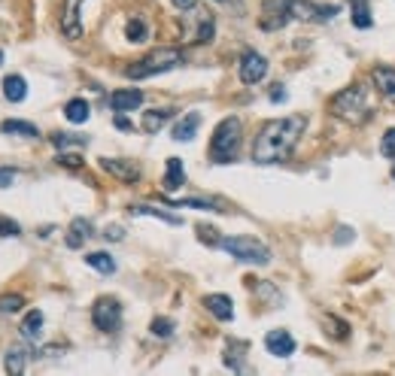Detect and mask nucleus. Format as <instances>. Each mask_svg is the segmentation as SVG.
<instances>
[{
  "mask_svg": "<svg viewBox=\"0 0 395 376\" xmlns=\"http://www.w3.org/2000/svg\"><path fill=\"white\" fill-rule=\"evenodd\" d=\"M91 321H95V328H97V331H104V334L119 331L122 306H119L116 297H97L95 306H91Z\"/></svg>",
  "mask_w": 395,
  "mask_h": 376,
  "instance_id": "nucleus-6",
  "label": "nucleus"
},
{
  "mask_svg": "<svg viewBox=\"0 0 395 376\" xmlns=\"http://www.w3.org/2000/svg\"><path fill=\"white\" fill-rule=\"evenodd\" d=\"M58 164H61V167H79L82 158H79V155H67V152H61V155H58Z\"/></svg>",
  "mask_w": 395,
  "mask_h": 376,
  "instance_id": "nucleus-37",
  "label": "nucleus"
},
{
  "mask_svg": "<svg viewBox=\"0 0 395 376\" xmlns=\"http://www.w3.org/2000/svg\"><path fill=\"white\" fill-rule=\"evenodd\" d=\"M307 119L304 116H286V119H271L258 128L253 140V161L256 164H280L295 152Z\"/></svg>",
  "mask_w": 395,
  "mask_h": 376,
  "instance_id": "nucleus-1",
  "label": "nucleus"
},
{
  "mask_svg": "<svg viewBox=\"0 0 395 376\" xmlns=\"http://www.w3.org/2000/svg\"><path fill=\"white\" fill-rule=\"evenodd\" d=\"M64 116H67V121H73V125H82V121H88V116H91V106L82 101V97H73V101L64 106Z\"/></svg>",
  "mask_w": 395,
  "mask_h": 376,
  "instance_id": "nucleus-24",
  "label": "nucleus"
},
{
  "mask_svg": "<svg viewBox=\"0 0 395 376\" xmlns=\"http://www.w3.org/2000/svg\"><path fill=\"white\" fill-rule=\"evenodd\" d=\"M25 306V297L21 295H3L0 297V313H19Z\"/></svg>",
  "mask_w": 395,
  "mask_h": 376,
  "instance_id": "nucleus-30",
  "label": "nucleus"
},
{
  "mask_svg": "<svg viewBox=\"0 0 395 376\" xmlns=\"http://www.w3.org/2000/svg\"><path fill=\"white\" fill-rule=\"evenodd\" d=\"M86 264L95 267L97 273H116V261H113V255H106V252H88Z\"/></svg>",
  "mask_w": 395,
  "mask_h": 376,
  "instance_id": "nucleus-26",
  "label": "nucleus"
},
{
  "mask_svg": "<svg viewBox=\"0 0 395 376\" xmlns=\"http://www.w3.org/2000/svg\"><path fill=\"white\" fill-rule=\"evenodd\" d=\"M371 79H374L380 95L395 106V70L392 67H374V70H371Z\"/></svg>",
  "mask_w": 395,
  "mask_h": 376,
  "instance_id": "nucleus-15",
  "label": "nucleus"
},
{
  "mask_svg": "<svg viewBox=\"0 0 395 376\" xmlns=\"http://www.w3.org/2000/svg\"><path fill=\"white\" fill-rule=\"evenodd\" d=\"M28 362H30V346H25V343H15V346H10V349H6L3 367H6V373L19 376V373H25Z\"/></svg>",
  "mask_w": 395,
  "mask_h": 376,
  "instance_id": "nucleus-14",
  "label": "nucleus"
},
{
  "mask_svg": "<svg viewBox=\"0 0 395 376\" xmlns=\"http://www.w3.org/2000/svg\"><path fill=\"white\" fill-rule=\"evenodd\" d=\"M182 61H186V55H182L180 49H171V46H164V49H155V52H149L146 58L134 61V64L125 70V76H128V79H149V76L177 70Z\"/></svg>",
  "mask_w": 395,
  "mask_h": 376,
  "instance_id": "nucleus-4",
  "label": "nucleus"
},
{
  "mask_svg": "<svg viewBox=\"0 0 395 376\" xmlns=\"http://www.w3.org/2000/svg\"><path fill=\"white\" fill-rule=\"evenodd\" d=\"M238 73H240V82H243V86H258V82L268 76V58L258 55V52H253V49L243 52Z\"/></svg>",
  "mask_w": 395,
  "mask_h": 376,
  "instance_id": "nucleus-8",
  "label": "nucleus"
},
{
  "mask_svg": "<svg viewBox=\"0 0 395 376\" xmlns=\"http://www.w3.org/2000/svg\"><path fill=\"white\" fill-rule=\"evenodd\" d=\"M86 0H64V12H61V30L67 40H79L82 25H79V10Z\"/></svg>",
  "mask_w": 395,
  "mask_h": 376,
  "instance_id": "nucleus-10",
  "label": "nucleus"
},
{
  "mask_svg": "<svg viewBox=\"0 0 395 376\" xmlns=\"http://www.w3.org/2000/svg\"><path fill=\"white\" fill-rule=\"evenodd\" d=\"M0 61H3V52H0Z\"/></svg>",
  "mask_w": 395,
  "mask_h": 376,
  "instance_id": "nucleus-44",
  "label": "nucleus"
},
{
  "mask_svg": "<svg viewBox=\"0 0 395 376\" xmlns=\"http://www.w3.org/2000/svg\"><path fill=\"white\" fill-rule=\"evenodd\" d=\"M380 152H383L386 158H395V128H389L383 134V143H380Z\"/></svg>",
  "mask_w": 395,
  "mask_h": 376,
  "instance_id": "nucleus-34",
  "label": "nucleus"
},
{
  "mask_svg": "<svg viewBox=\"0 0 395 376\" xmlns=\"http://www.w3.org/2000/svg\"><path fill=\"white\" fill-rule=\"evenodd\" d=\"M198 234H201V240L210 243V246H219V243H222V240L216 237L219 231H213V228H204V225H201V228H198Z\"/></svg>",
  "mask_w": 395,
  "mask_h": 376,
  "instance_id": "nucleus-35",
  "label": "nucleus"
},
{
  "mask_svg": "<svg viewBox=\"0 0 395 376\" xmlns=\"http://www.w3.org/2000/svg\"><path fill=\"white\" fill-rule=\"evenodd\" d=\"M152 334L162 337V340H167V337L173 334V321L171 319H155V321H152Z\"/></svg>",
  "mask_w": 395,
  "mask_h": 376,
  "instance_id": "nucleus-32",
  "label": "nucleus"
},
{
  "mask_svg": "<svg viewBox=\"0 0 395 376\" xmlns=\"http://www.w3.org/2000/svg\"><path fill=\"white\" fill-rule=\"evenodd\" d=\"M143 103V91L137 88H119L110 95V110L113 112H131Z\"/></svg>",
  "mask_w": 395,
  "mask_h": 376,
  "instance_id": "nucleus-12",
  "label": "nucleus"
},
{
  "mask_svg": "<svg viewBox=\"0 0 395 376\" xmlns=\"http://www.w3.org/2000/svg\"><path fill=\"white\" fill-rule=\"evenodd\" d=\"M15 182V173L12 170H0V188H10Z\"/></svg>",
  "mask_w": 395,
  "mask_h": 376,
  "instance_id": "nucleus-39",
  "label": "nucleus"
},
{
  "mask_svg": "<svg viewBox=\"0 0 395 376\" xmlns=\"http://www.w3.org/2000/svg\"><path fill=\"white\" fill-rule=\"evenodd\" d=\"M198 128H201V112H186V116L173 125V140H180V143L195 140Z\"/></svg>",
  "mask_w": 395,
  "mask_h": 376,
  "instance_id": "nucleus-17",
  "label": "nucleus"
},
{
  "mask_svg": "<svg viewBox=\"0 0 395 376\" xmlns=\"http://www.w3.org/2000/svg\"><path fill=\"white\" fill-rule=\"evenodd\" d=\"M292 6V19H301V21H329L338 6H319V3H307V0H289Z\"/></svg>",
  "mask_w": 395,
  "mask_h": 376,
  "instance_id": "nucleus-9",
  "label": "nucleus"
},
{
  "mask_svg": "<svg viewBox=\"0 0 395 376\" xmlns=\"http://www.w3.org/2000/svg\"><path fill=\"white\" fill-rule=\"evenodd\" d=\"M3 97L10 103H21L28 97V82L25 76H6L3 79Z\"/></svg>",
  "mask_w": 395,
  "mask_h": 376,
  "instance_id": "nucleus-19",
  "label": "nucleus"
},
{
  "mask_svg": "<svg viewBox=\"0 0 395 376\" xmlns=\"http://www.w3.org/2000/svg\"><path fill=\"white\" fill-rule=\"evenodd\" d=\"M392 176H395V164H392Z\"/></svg>",
  "mask_w": 395,
  "mask_h": 376,
  "instance_id": "nucleus-43",
  "label": "nucleus"
},
{
  "mask_svg": "<svg viewBox=\"0 0 395 376\" xmlns=\"http://www.w3.org/2000/svg\"><path fill=\"white\" fill-rule=\"evenodd\" d=\"M331 112L347 125H368L374 116V101H371V88L356 82L331 97Z\"/></svg>",
  "mask_w": 395,
  "mask_h": 376,
  "instance_id": "nucleus-2",
  "label": "nucleus"
},
{
  "mask_svg": "<svg viewBox=\"0 0 395 376\" xmlns=\"http://www.w3.org/2000/svg\"><path fill=\"white\" fill-rule=\"evenodd\" d=\"M91 221L88 219H73L70 221V228H67V246L70 249H79V246H86V240L91 237Z\"/></svg>",
  "mask_w": 395,
  "mask_h": 376,
  "instance_id": "nucleus-18",
  "label": "nucleus"
},
{
  "mask_svg": "<svg viewBox=\"0 0 395 376\" xmlns=\"http://www.w3.org/2000/svg\"><path fill=\"white\" fill-rule=\"evenodd\" d=\"M283 86H273V91H271V101L273 103H280V101H286V91H280Z\"/></svg>",
  "mask_w": 395,
  "mask_h": 376,
  "instance_id": "nucleus-42",
  "label": "nucleus"
},
{
  "mask_svg": "<svg viewBox=\"0 0 395 376\" xmlns=\"http://www.w3.org/2000/svg\"><path fill=\"white\" fill-rule=\"evenodd\" d=\"M88 140L86 137H76V134H52V146H55L58 152H64V149H70V146H86Z\"/></svg>",
  "mask_w": 395,
  "mask_h": 376,
  "instance_id": "nucleus-28",
  "label": "nucleus"
},
{
  "mask_svg": "<svg viewBox=\"0 0 395 376\" xmlns=\"http://www.w3.org/2000/svg\"><path fill=\"white\" fill-rule=\"evenodd\" d=\"M21 337L25 340H40V334H43V313L40 310H30L28 316H25V321H21Z\"/></svg>",
  "mask_w": 395,
  "mask_h": 376,
  "instance_id": "nucleus-21",
  "label": "nucleus"
},
{
  "mask_svg": "<svg viewBox=\"0 0 395 376\" xmlns=\"http://www.w3.org/2000/svg\"><path fill=\"white\" fill-rule=\"evenodd\" d=\"M171 119H173V110H149L146 116H143V130H146V134H158Z\"/></svg>",
  "mask_w": 395,
  "mask_h": 376,
  "instance_id": "nucleus-22",
  "label": "nucleus"
},
{
  "mask_svg": "<svg viewBox=\"0 0 395 376\" xmlns=\"http://www.w3.org/2000/svg\"><path fill=\"white\" fill-rule=\"evenodd\" d=\"M264 349L277 358H289L295 352V340L289 331H268V337H264Z\"/></svg>",
  "mask_w": 395,
  "mask_h": 376,
  "instance_id": "nucleus-13",
  "label": "nucleus"
},
{
  "mask_svg": "<svg viewBox=\"0 0 395 376\" xmlns=\"http://www.w3.org/2000/svg\"><path fill=\"white\" fill-rule=\"evenodd\" d=\"M219 246L231 258L243 261V264H268L271 261V249L264 243H258L256 237H222Z\"/></svg>",
  "mask_w": 395,
  "mask_h": 376,
  "instance_id": "nucleus-5",
  "label": "nucleus"
},
{
  "mask_svg": "<svg viewBox=\"0 0 395 376\" xmlns=\"http://www.w3.org/2000/svg\"><path fill=\"white\" fill-rule=\"evenodd\" d=\"M204 306L210 310V316H216L219 321H231L234 319V306L228 295H207L204 297Z\"/></svg>",
  "mask_w": 395,
  "mask_h": 376,
  "instance_id": "nucleus-16",
  "label": "nucleus"
},
{
  "mask_svg": "<svg viewBox=\"0 0 395 376\" xmlns=\"http://www.w3.org/2000/svg\"><path fill=\"white\" fill-rule=\"evenodd\" d=\"M101 170L116 176L122 182H137L140 179V167L134 161H125V158H101Z\"/></svg>",
  "mask_w": 395,
  "mask_h": 376,
  "instance_id": "nucleus-11",
  "label": "nucleus"
},
{
  "mask_svg": "<svg viewBox=\"0 0 395 376\" xmlns=\"http://www.w3.org/2000/svg\"><path fill=\"white\" fill-rule=\"evenodd\" d=\"M21 234V225L6 216H0V237H19Z\"/></svg>",
  "mask_w": 395,
  "mask_h": 376,
  "instance_id": "nucleus-33",
  "label": "nucleus"
},
{
  "mask_svg": "<svg viewBox=\"0 0 395 376\" xmlns=\"http://www.w3.org/2000/svg\"><path fill=\"white\" fill-rule=\"evenodd\" d=\"M325 321H329V328H334V331H329V334H334L338 340H344V337H347V325H344V321H338V319H325Z\"/></svg>",
  "mask_w": 395,
  "mask_h": 376,
  "instance_id": "nucleus-36",
  "label": "nucleus"
},
{
  "mask_svg": "<svg viewBox=\"0 0 395 376\" xmlns=\"http://www.w3.org/2000/svg\"><path fill=\"white\" fill-rule=\"evenodd\" d=\"M171 206H195V210H216V204L210 201H198V197H182V201H167Z\"/></svg>",
  "mask_w": 395,
  "mask_h": 376,
  "instance_id": "nucleus-31",
  "label": "nucleus"
},
{
  "mask_svg": "<svg viewBox=\"0 0 395 376\" xmlns=\"http://www.w3.org/2000/svg\"><path fill=\"white\" fill-rule=\"evenodd\" d=\"M186 186V170H182L180 158H167V173H164V191H177Z\"/></svg>",
  "mask_w": 395,
  "mask_h": 376,
  "instance_id": "nucleus-20",
  "label": "nucleus"
},
{
  "mask_svg": "<svg viewBox=\"0 0 395 376\" xmlns=\"http://www.w3.org/2000/svg\"><path fill=\"white\" fill-rule=\"evenodd\" d=\"M240 137H243V125L238 116H228L216 125L213 130V140H210V158L216 164H228V161L238 158L240 149Z\"/></svg>",
  "mask_w": 395,
  "mask_h": 376,
  "instance_id": "nucleus-3",
  "label": "nucleus"
},
{
  "mask_svg": "<svg viewBox=\"0 0 395 376\" xmlns=\"http://www.w3.org/2000/svg\"><path fill=\"white\" fill-rule=\"evenodd\" d=\"M146 34H149V30H146V21H143V19H131L125 25V37L131 43H143V40H146Z\"/></svg>",
  "mask_w": 395,
  "mask_h": 376,
  "instance_id": "nucleus-29",
  "label": "nucleus"
},
{
  "mask_svg": "<svg viewBox=\"0 0 395 376\" xmlns=\"http://www.w3.org/2000/svg\"><path fill=\"white\" fill-rule=\"evenodd\" d=\"M353 25H356V28H371L368 0H353Z\"/></svg>",
  "mask_w": 395,
  "mask_h": 376,
  "instance_id": "nucleus-27",
  "label": "nucleus"
},
{
  "mask_svg": "<svg viewBox=\"0 0 395 376\" xmlns=\"http://www.w3.org/2000/svg\"><path fill=\"white\" fill-rule=\"evenodd\" d=\"M131 216H152V219H162V221H167V225H173V228H180L182 225V219L180 216H171V212H164V210H155V206H146V204H137V206H131Z\"/></svg>",
  "mask_w": 395,
  "mask_h": 376,
  "instance_id": "nucleus-23",
  "label": "nucleus"
},
{
  "mask_svg": "<svg viewBox=\"0 0 395 376\" xmlns=\"http://www.w3.org/2000/svg\"><path fill=\"white\" fill-rule=\"evenodd\" d=\"M292 21V6L289 0H264L262 15H258V28L262 30H283Z\"/></svg>",
  "mask_w": 395,
  "mask_h": 376,
  "instance_id": "nucleus-7",
  "label": "nucleus"
},
{
  "mask_svg": "<svg viewBox=\"0 0 395 376\" xmlns=\"http://www.w3.org/2000/svg\"><path fill=\"white\" fill-rule=\"evenodd\" d=\"M116 128H119V130H134V125H131V121H128L125 116H122V112L116 116Z\"/></svg>",
  "mask_w": 395,
  "mask_h": 376,
  "instance_id": "nucleus-41",
  "label": "nucleus"
},
{
  "mask_svg": "<svg viewBox=\"0 0 395 376\" xmlns=\"http://www.w3.org/2000/svg\"><path fill=\"white\" fill-rule=\"evenodd\" d=\"M104 237H106V240H122V237H125V231H122V228L119 225H110V228H106V231H104Z\"/></svg>",
  "mask_w": 395,
  "mask_h": 376,
  "instance_id": "nucleus-38",
  "label": "nucleus"
},
{
  "mask_svg": "<svg viewBox=\"0 0 395 376\" xmlns=\"http://www.w3.org/2000/svg\"><path fill=\"white\" fill-rule=\"evenodd\" d=\"M195 3H198V0H173V6H177V10H182V12L195 10Z\"/></svg>",
  "mask_w": 395,
  "mask_h": 376,
  "instance_id": "nucleus-40",
  "label": "nucleus"
},
{
  "mask_svg": "<svg viewBox=\"0 0 395 376\" xmlns=\"http://www.w3.org/2000/svg\"><path fill=\"white\" fill-rule=\"evenodd\" d=\"M3 134H12V137H40V130L37 125H30V121H21V119H6L3 125H0Z\"/></svg>",
  "mask_w": 395,
  "mask_h": 376,
  "instance_id": "nucleus-25",
  "label": "nucleus"
}]
</instances>
